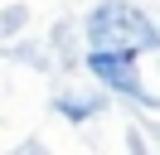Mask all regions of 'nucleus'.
Instances as JSON below:
<instances>
[{
    "mask_svg": "<svg viewBox=\"0 0 160 155\" xmlns=\"http://www.w3.org/2000/svg\"><path fill=\"white\" fill-rule=\"evenodd\" d=\"M92 44H97L92 53H136V48H155L160 39H155V29H150L136 10L112 5V10H102V15L92 19Z\"/></svg>",
    "mask_w": 160,
    "mask_h": 155,
    "instance_id": "obj_1",
    "label": "nucleus"
},
{
    "mask_svg": "<svg viewBox=\"0 0 160 155\" xmlns=\"http://www.w3.org/2000/svg\"><path fill=\"white\" fill-rule=\"evenodd\" d=\"M88 68L102 82L121 87V92H136V78H131V53H88Z\"/></svg>",
    "mask_w": 160,
    "mask_h": 155,
    "instance_id": "obj_2",
    "label": "nucleus"
}]
</instances>
